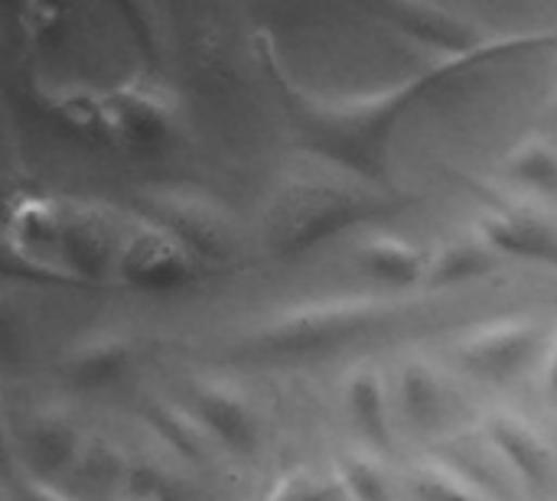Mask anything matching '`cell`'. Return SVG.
Here are the masks:
<instances>
[{
    "instance_id": "cell-1",
    "label": "cell",
    "mask_w": 557,
    "mask_h": 501,
    "mask_svg": "<svg viewBox=\"0 0 557 501\" xmlns=\"http://www.w3.org/2000/svg\"><path fill=\"white\" fill-rule=\"evenodd\" d=\"M496 434H499L503 450L516 460V466H522V473H525L529 479H542V476L548 473V453H545V447H542L525 427L503 421V424L496 427Z\"/></svg>"
},
{
    "instance_id": "cell-2",
    "label": "cell",
    "mask_w": 557,
    "mask_h": 501,
    "mask_svg": "<svg viewBox=\"0 0 557 501\" xmlns=\"http://www.w3.org/2000/svg\"><path fill=\"white\" fill-rule=\"evenodd\" d=\"M493 339L496 342L476 339L473 349H470V355L480 362V368H509V362H516L525 352V346H529V333L525 329H512L509 336L503 329H496Z\"/></svg>"
},
{
    "instance_id": "cell-3",
    "label": "cell",
    "mask_w": 557,
    "mask_h": 501,
    "mask_svg": "<svg viewBox=\"0 0 557 501\" xmlns=\"http://www.w3.org/2000/svg\"><path fill=\"white\" fill-rule=\"evenodd\" d=\"M372 267L382 271L385 277H408L414 271V254L405 251L401 245H379L372 254H369Z\"/></svg>"
},
{
    "instance_id": "cell-4",
    "label": "cell",
    "mask_w": 557,
    "mask_h": 501,
    "mask_svg": "<svg viewBox=\"0 0 557 501\" xmlns=\"http://www.w3.org/2000/svg\"><path fill=\"white\" fill-rule=\"evenodd\" d=\"M166 245H170L166 238H163V245H160V238H150V241H144V248H140V251L147 254V261H153V251H157V248H163V251H166ZM140 271H144V277H147V280H153V264H144ZM176 274H183L180 254H173V258H166V261H160V264H157V284H166V280H170V277H176Z\"/></svg>"
},
{
    "instance_id": "cell-5",
    "label": "cell",
    "mask_w": 557,
    "mask_h": 501,
    "mask_svg": "<svg viewBox=\"0 0 557 501\" xmlns=\"http://www.w3.org/2000/svg\"><path fill=\"white\" fill-rule=\"evenodd\" d=\"M424 492L431 501H480V496L467 492L457 479L444 476V473H434L428 483H424Z\"/></svg>"
}]
</instances>
